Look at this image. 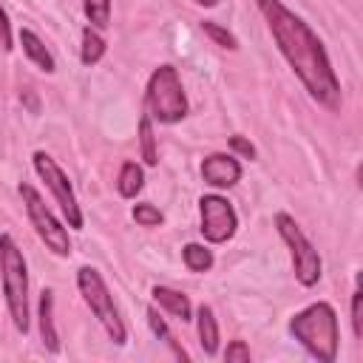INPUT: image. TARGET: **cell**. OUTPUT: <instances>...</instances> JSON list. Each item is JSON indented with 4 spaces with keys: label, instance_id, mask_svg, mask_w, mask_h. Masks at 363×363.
Segmentation results:
<instances>
[{
    "label": "cell",
    "instance_id": "obj_11",
    "mask_svg": "<svg viewBox=\"0 0 363 363\" xmlns=\"http://www.w3.org/2000/svg\"><path fill=\"white\" fill-rule=\"evenodd\" d=\"M40 335H43V346L48 352H60V335L54 329V292L51 289L40 292Z\"/></svg>",
    "mask_w": 363,
    "mask_h": 363
},
{
    "label": "cell",
    "instance_id": "obj_12",
    "mask_svg": "<svg viewBox=\"0 0 363 363\" xmlns=\"http://www.w3.org/2000/svg\"><path fill=\"white\" fill-rule=\"evenodd\" d=\"M20 45H23V51H26V57L40 68V71H45V74H54V57L48 54V48L43 45V40L31 31V28H20Z\"/></svg>",
    "mask_w": 363,
    "mask_h": 363
},
{
    "label": "cell",
    "instance_id": "obj_26",
    "mask_svg": "<svg viewBox=\"0 0 363 363\" xmlns=\"http://www.w3.org/2000/svg\"><path fill=\"white\" fill-rule=\"evenodd\" d=\"M230 145H233V150H238L241 156H247V159H252L255 156V147L244 139V136H230Z\"/></svg>",
    "mask_w": 363,
    "mask_h": 363
},
{
    "label": "cell",
    "instance_id": "obj_20",
    "mask_svg": "<svg viewBox=\"0 0 363 363\" xmlns=\"http://www.w3.org/2000/svg\"><path fill=\"white\" fill-rule=\"evenodd\" d=\"M85 17L91 20L94 28H105L111 20V0H82Z\"/></svg>",
    "mask_w": 363,
    "mask_h": 363
},
{
    "label": "cell",
    "instance_id": "obj_22",
    "mask_svg": "<svg viewBox=\"0 0 363 363\" xmlns=\"http://www.w3.org/2000/svg\"><path fill=\"white\" fill-rule=\"evenodd\" d=\"M133 218H136V224H142V227H159V224H162V213H159L153 204H136V207H133Z\"/></svg>",
    "mask_w": 363,
    "mask_h": 363
},
{
    "label": "cell",
    "instance_id": "obj_2",
    "mask_svg": "<svg viewBox=\"0 0 363 363\" xmlns=\"http://www.w3.org/2000/svg\"><path fill=\"white\" fill-rule=\"evenodd\" d=\"M289 332L320 363H332L337 354V318L326 301H318L289 320Z\"/></svg>",
    "mask_w": 363,
    "mask_h": 363
},
{
    "label": "cell",
    "instance_id": "obj_19",
    "mask_svg": "<svg viewBox=\"0 0 363 363\" xmlns=\"http://www.w3.org/2000/svg\"><path fill=\"white\" fill-rule=\"evenodd\" d=\"M147 323H150V329H153V335H156L159 340H164V343H167V346H170V349L176 352V357H179V360H187V352H184L182 346H176V340H173V335H170V329H167V323H164V320L159 318V312H156L153 306L147 309Z\"/></svg>",
    "mask_w": 363,
    "mask_h": 363
},
{
    "label": "cell",
    "instance_id": "obj_25",
    "mask_svg": "<svg viewBox=\"0 0 363 363\" xmlns=\"http://www.w3.org/2000/svg\"><path fill=\"white\" fill-rule=\"evenodd\" d=\"M0 48L3 51H11V26H9V17L0 6Z\"/></svg>",
    "mask_w": 363,
    "mask_h": 363
},
{
    "label": "cell",
    "instance_id": "obj_15",
    "mask_svg": "<svg viewBox=\"0 0 363 363\" xmlns=\"http://www.w3.org/2000/svg\"><path fill=\"white\" fill-rule=\"evenodd\" d=\"M105 54V40L99 37V31L94 26H85L82 28V51H79V60L85 65H96Z\"/></svg>",
    "mask_w": 363,
    "mask_h": 363
},
{
    "label": "cell",
    "instance_id": "obj_4",
    "mask_svg": "<svg viewBox=\"0 0 363 363\" xmlns=\"http://www.w3.org/2000/svg\"><path fill=\"white\" fill-rule=\"evenodd\" d=\"M147 108L159 122H179L187 113V96L173 65H159L147 82Z\"/></svg>",
    "mask_w": 363,
    "mask_h": 363
},
{
    "label": "cell",
    "instance_id": "obj_14",
    "mask_svg": "<svg viewBox=\"0 0 363 363\" xmlns=\"http://www.w3.org/2000/svg\"><path fill=\"white\" fill-rule=\"evenodd\" d=\"M199 340H201V349L204 354H216L218 352V323H216V315L210 306H199Z\"/></svg>",
    "mask_w": 363,
    "mask_h": 363
},
{
    "label": "cell",
    "instance_id": "obj_16",
    "mask_svg": "<svg viewBox=\"0 0 363 363\" xmlns=\"http://www.w3.org/2000/svg\"><path fill=\"white\" fill-rule=\"evenodd\" d=\"M142 184H145L142 167H139L136 162H125V164H122V170H119V182H116V187H119V196H125V199H133V196L142 190Z\"/></svg>",
    "mask_w": 363,
    "mask_h": 363
},
{
    "label": "cell",
    "instance_id": "obj_23",
    "mask_svg": "<svg viewBox=\"0 0 363 363\" xmlns=\"http://www.w3.org/2000/svg\"><path fill=\"white\" fill-rule=\"evenodd\" d=\"M352 329H354V337H363V292L354 289L352 295Z\"/></svg>",
    "mask_w": 363,
    "mask_h": 363
},
{
    "label": "cell",
    "instance_id": "obj_1",
    "mask_svg": "<svg viewBox=\"0 0 363 363\" xmlns=\"http://www.w3.org/2000/svg\"><path fill=\"white\" fill-rule=\"evenodd\" d=\"M258 11L264 14L272 40L278 43L281 54L303 82L312 99H318L323 108L337 111L340 108V82L332 71V62L326 57L323 43L318 34L281 0H255Z\"/></svg>",
    "mask_w": 363,
    "mask_h": 363
},
{
    "label": "cell",
    "instance_id": "obj_13",
    "mask_svg": "<svg viewBox=\"0 0 363 363\" xmlns=\"http://www.w3.org/2000/svg\"><path fill=\"white\" fill-rule=\"evenodd\" d=\"M153 301L159 303V306H164L170 315H176V318H182V320H190V301H187V295H182V292H176V289H167V286H153Z\"/></svg>",
    "mask_w": 363,
    "mask_h": 363
},
{
    "label": "cell",
    "instance_id": "obj_18",
    "mask_svg": "<svg viewBox=\"0 0 363 363\" xmlns=\"http://www.w3.org/2000/svg\"><path fill=\"white\" fill-rule=\"evenodd\" d=\"M139 142H142V159H145V164L153 167L159 162V153H156V136H153L150 116H142L139 119Z\"/></svg>",
    "mask_w": 363,
    "mask_h": 363
},
{
    "label": "cell",
    "instance_id": "obj_8",
    "mask_svg": "<svg viewBox=\"0 0 363 363\" xmlns=\"http://www.w3.org/2000/svg\"><path fill=\"white\" fill-rule=\"evenodd\" d=\"M34 170L40 173V179L45 182V187L54 193V199H57L60 210L65 213L68 224H71L74 230H79V227H82V213H79L77 196H74L71 182H68V176L62 173V167H60V164H57V162H54L48 153L37 150V153H34Z\"/></svg>",
    "mask_w": 363,
    "mask_h": 363
},
{
    "label": "cell",
    "instance_id": "obj_17",
    "mask_svg": "<svg viewBox=\"0 0 363 363\" xmlns=\"http://www.w3.org/2000/svg\"><path fill=\"white\" fill-rule=\"evenodd\" d=\"M182 255H184V264H187L190 272H207L213 267V252L201 244H187L182 250Z\"/></svg>",
    "mask_w": 363,
    "mask_h": 363
},
{
    "label": "cell",
    "instance_id": "obj_21",
    "mask_svg": "<svg viewBox=\"0 0 363 363\" xmlns=\"http://www.w3.org/2000/svg\"><path fill=\"white\" fill-rule=\"evenodd\" d=\"M201 31H204L210 40H216L221 48H230V51H235V48H238L235 37H233L227 28H221L218 23H213V20H204V23H201Z\"/></svg>",
    "mask_w": 363,
    "mask_h": 363
},
{
    "label": "cell",
    "instance_id": "obj_7",
    "mask_svg": "<svg viewBox=\"0 0 363 363\" xmlns=\"http://www.w3.org/2000/svg\"><path fill=\"white\" fill-rule=\"evenodd\" d=\"M20 196H23V204H26V210H28V218H31L37 235L43 238V244H45L51 252H57V255H68V252H71L68 233H65V227L54 218V213L45 207L43 196H40L31 184H26V182L20 184Z\"/></svg>",
    "mask_w": 363,
    "mask_h": 363
},
{
    "label": "cell",
    "instance_id": "obj_27",
    "mask_svg": "<svg viewBox=\"0 0 363 363\" xmlns=\"http://www.w3.org/2000/svg\"><path fill=\"white\" fill-rule=\"evenodd\" d=\"M196 3H199V6H216L218 0H196Z\"/></svg>",
    "mask_w": 363,
    "mask_h": 363
},
{
    "label": "cell",
    "instance_id": "obj_24",
    "mask_svg": "<svg viewBox=\"0 0 363 363\" xmlns=\"http://www.w3.org/2000/svg\"><path fill=\"white\" fill-rule=\"evenodd\" d=\"M224 360L227 363H247L250 360V346L244 340H233L227 346V352H224Z\"/></svg>",
    "mask_w": 363,
    "mask_h": 363
},
{
    "label": "cell",
    "instance_id": "obj_5",
    "mask_svg": "<svg viewBox=\"0 0 363 363\" xmlns=\"http://www.w3.org/2000/svg\"><path fill=\"white\" fill-rule=\"evenodd\" d=\"M77 284H79V292H82L85 303H88L91 312L99 318V323L105 326L108 337H111L116 346H122V343H125V323H122V318H119V312H116L113 295L108 292L102 275H99L94 267H82V269L77 272Z\"/></svg>",
    "mask_w": 363,
    "mask_h": 363
},
{
    "label": "cell",
    "instance_id": "obj_10",
    "mask_svg": "<svg viewBox=\"0 0 363 363\" xmlns=\"http://www.w3.org/2000/svg\"><path fill=\"white\" fill-rule=\"evenodd\" d=\"M201 176L213 187H233L241 179V164L227 153H213L201 162Z\"/></svg>",
    "mask_w": 363,
    "mask_h": 363
},
{
    "label": "cell",
    "instance_id": "obj_9",
    "mask_svg": "<svg viewBox=\"0 0 363 363\" xmlns=\"http://www.w3.org/2000/svg\"><path fill=\"white\" fill-rule=\"evenodd\" d=\"M199 210H201V235L210 244H224L227 238H233L238 218H235V210L227 199H221L216 193L201 196Z\"/></svg>",
    "mask_w": 363,
    "mask_h": 363
},
{
    "label": "cell",
    "instance_id": "obj_6",
    "mask_svg": "<svg viewBox=\"0 0 363 363\" xmlns=\"http://www.w3.org/2000/svg\"><path fill=\"white\" fill-rule=\"evenodd\" d=\"M275 227L281 233V238L286 241L289 252H292V264H295V278L303 286H315L320 281V255L312 247V241L303 235V230L298 227V221L289 213H275Z\"/></svg>",
    "mask_w": 363,
    "mask_h": 363
},
{
    "label": "cell",
    "instance_id": "obj_3",
    "mask_svg": "<svg viewBox=\"0 0 363 363\" xmlns=\"http://www.w3.org/2000/svg\"><path fill=\"white\" fill-rule=\"evenodd\" d=\"M0 272H3V292H6V306L14 320L17 332H28V272H26V258L17 250L11 235H0Z\"/></svg>",
    "mask_w": 363,
    "mask_h": 363
}]
</instances>
